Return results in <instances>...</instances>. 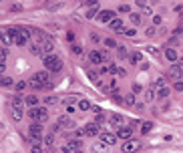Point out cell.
Returning <instances> with one entry per match:
<instances>
[{
    "mask_svg": "<svg viewBox=\"0 0 183 153\" xmlns=\"http://www.w3.org/2000/svg\"><path fill=\"white\" fill-rule=\"evenodd\" d=\"M42 63H44L46 71H50V73H58V71L62 69V61L57 54H46V57H42Z\"/></svg>",
    "mask_w": 183,
    "mask_h": 153,
    "instance_id": "obj_1",
    "label": "cell"
},
{
    "mask_svg": "<svg viewBox=\"0 0 183 153\" xmlns=\"http://www.w3.org/2000/svg\"><path fill=\"white\" fill-rule=\"evenodd\" d=\"M28 117L36 123H44L46 119H48V111H46L44 107H32L30 111H28Z\"/></svg>",
    "mask_w": 183,
    "mask_h": 153,
    "instance_id": "obj_2",
    "label": "cell"
},
{
    "mask_svg": "<svg viewBox=\"0 0 183 153\" xmlns=\"http://www.w3.org/2000/svg\"><path fill=\"white\" fill-rule=\"evenodd\" d=\"M141 149V141H137V139H127L125 143H123V151L125 153H135Z\"/></svg>",
    "mask_w": 183,
    "mask_h": 153,
    "instance_id": "obj_3",
    "label": "cell"
},
{
    "mask_svg": "<svg viewBox=\"0 0 183 153\" xmlns=\"http://www.w3.org/2000/svg\"><path fill=\"white\" fill-rule=\"evenodd\" d=\"M80 149H83V141L80 139H73V141H69L62 147V151H66V153H75V151H80Z\"/></svg>",
    "mask_w": 183,
    "mask_h": 153,
    "instance_id": "obj_4",
    "label": "cell"
},
{
    "mask_svg": "<svg viewBox=\"0 0 183 153\" xmlns=\"http://www.w3.org/2000/svg\"><path fill=\"white\" fill-rule=\"evenodd\" d=\"M28 133L32 135V139H34V141H40V135H42V123H32V125L28 127Z\"/></svg>",
    "mask_w": 183,
    "mask_h": 153,
    "instance_id": "obj_5",
    "label": "cell"
},
{
    "mask_svg": "<svg viewBox=\"0 0 183 153\" xmlns=\"http://www.w3.org/2000/svg\"><path fill=\"white\" fill-rule=\"evenodd\" d=\"M89 58H91V63H97V65H101V63L107 61V53H99V50H93V53H89Z\"/></svg>",
    "mask_w": 183,
    "mask_h": 153,
    "instance_id": "obj_6",
    "label": "cell"
},
{
    "mask_svg": "<svg viewBox=\"0 0 183 153\" xmlns=\"http://www.w3.org/2000/svg\"><path fill=\"white\" fill-rule=\"evenodd\" d=\"M181 75H183V71H181V67H179V65H173L171 69L167 71V79H175V81H179V79H181Z\"/></svg>",
    "mask_w": 183,
    "mask_h": 153,
    "instance_id": "obj_7",
    "label": "cell"
},
{
    "mask_svg": "<svg viewBox=\"0 0 183 153\" xmlns=\"http://www.w3.org/2000/svg\"><path fill=\"white\" fill-rule=\"evenodd\" d=\"M83 131H85V135H99L101 125H99V123H89V125L83 127Z\"/></svg>",
    "mask_w": 183,
    "mask_h": 153,
    "instance_id": "obj_8",
    "label": "cell"
},
{
    "mask_svg": "<svg viewBox=\"0 0 183 153\" xmlns=\"http://www.w3.org/2000/svg\"><path fill=\"white\" fill-rule=\"evenodd\" d=\"M109 28H111V30H115V32H125V26H123V20L121 18H113L109 22Z\"/></svg>",
    "mask_w": 183,
    "mask_h": 153,
    "instance_id": "obj_9",
    "label": "cell"
},
{
    "mask_svg": "<svg viewBox=\"0 0 183 153\" xmlns=\"http://www.w3.org/2000/svg\"><path fill=\"white\" fill-rule=\"evenodd\" d=\"M14 36H16V28H8V30H4L2 42L4 44H12V42H14Z\"/></svg>",
    "mask_w": 183,
    "mask_h": 153,
    "instance_id": "obj_10",
    "label": "cell"
},
{
    "mask_svg": "<svg viewBox=\"0 0 183 153\" xmlns=\"http://www.w3.org/2000/svg\"><path fill=\"white\" fill-rule=\"evenodd\" d=\"M101 141H103L105 145H115V143H117V135H113V133H101Z\"/></svg>",
    "mask_w": 183,
    "mask_h": 153,
    "instance_id": "obj_11",
    "label": "cell"
},
{
    "mask_svg": "<svg viewBox=\"0 0 183 153\" xmlns=\"http://www.w3.org/2000/svg\"><path fill=\"white\" fill-rule=\"evenodd\" d=\"M113 18H115V14H113L111 10H103V12L99 14V22H103V24H109Z\"/></svg>",
    "mask_w": 183,
    "mask_h": 153,
    "instance_id": "obj_12",
    "label": "cell"
},
{
    "mask_svg": "<svg viewBox=\"0 0 183 153\" xmlns=\"http://www.w3.org/2000/svg\"><path fill=\"white\" fill-rule=\"evenodd\" d=\"M131 135H133V129H131V127H121V129L117 131V137H121V139H131Z\"/></svg>",
    "mask_w": 183,
    "mask_h": 153,
    "instance_id": "obj_13",
    "label": "cell"
},
{
    "mask_svg": "<svg viewBox=\"0 0 183 153\" xmlns=\"http://www.w3.org/2000/svg\"><path fill=\"white\" fill-rule=\"evenodd\" d=\"M40 46H42V53H44V57H46V54H50V53H53V49H54V42H53V38L44 40Z\"/></svg>",
    "mask_w": 183,
    "mask_h": 153,
    "instance_id": "obj_14",
    "label": "cell"
},
{
    "mask_svg": "<svg viewBox=\"0 0 183 153\" xmlns=\"http://www.w3.org/2000/svg\"><path fill=\"white\" fill-rule=\"evenodd\" d=\"M30 53H32V54H38V57H44V53H42V46L38 44V42H32V44H30Z\"/></svg>",
    "mask_w": 183,
    "mask_h": 153,
    "instance_id": "obj_15",
    "label": "cell"
},
{
    "mask_svg": "<svg viewBox=\"0 0 183 153\" xmlns=\"http://www.w3.org/2000/svg\"><path fill=\"white\" fill-rule=\"evenodd\" d=\"M58 125H61V127H65V129H71V127H73L75 123L71 121L69 117H61V119H58Z\"/></svg>",
    "mask_w": 183,
    "mask_h": 153,
    "instance_id": "obj_16",
    "label": "cell"
},
{
    "mask_svg": "<svg viewBox=\"0 0 183 153\" xmlns=\"http://www.w3.org/2000/svg\"><path fill=\"white\" fill-rule=\"evenodd\" d=\"M165 58H167V61H177V53L173 49H165Z\"/></svg>",
    "mask_w": 183,
    "mask_h": 153,
    "instance_id": "obj_17",
    "label": "cell"
},
{
    "mask_svg": "<svg viewBox=\"0 0 183 153\" xmlns=\"http://www.w3.org/2000/svg\"><path fill=\"white\" fill-rule=\"evenodd\" d=\"M123 123V115H111V125H115V127H119Z\"/></svg>",
    "mask_w": 183,
    "mask_h": 153,
    "instance_id": "obj_18",
    "label": "cell"
},
{
    "mask_svg": "<svg viewBox=\"0 0 183 153\" xmlns=\"http://www.w3.org/2000/svg\"><path fill=\"white\" fill-rule=\"evenodd\" d=\"M10 105H12V109H22V99H20V97H14V99L10 101Z\"/></svg>",
    "mask_w": 183,
    "mask_h": 153,
    "instance_id": "obj_19",
    "label": "cell"
},
{
    "mask_svg": "<svg viewBox=\"0 0 183 153\" xmlns=\"http://www.w3.org/2000/svg\"><path fill=\"white\" fill-rule=\"evenodd\" d=\"M117 58H129V54H127V49H125V46H117Z\"/></svg>",
    "mask_w": 183,
    "mask_h": 153,
    "instance_id": "obj_20",
    "label": "cell"
},
{
    "mask_svg": "<svg viewBox=\"0 0 183 153\" xmlns=\"http://www.w3.org/2000/svg\"><path fill=\"white\" fill-rule=\"evenodd\" d=\"M129 61H131V65H137V63L141 61V53H131Z\"/></svg>",
    "mask_w": 183,
    "mask_h": 153,
    "instance_id": "obj_21",
    "label": "cell"
},
{
    "mask_svg": "<svg viewBox=\"0 0 183 153\" xmlns=\"http://www.w3.org/2000/svg\"><path fill=\"white\" fill-rule=\"evenodd\" d=\"M12 83H14V81H12L10 76H2V79H0V85H2V87H12Z\"/></svg>",
    "mask_w": 183,
    "mask_h": 153,
    "instance_id": "obj_22",
    "label": "cell"
},
{
    "mask_svg": "<svg viewBox=\"0 0 183 153\" xmlns=\"http://www.w3.org/2000/svg\"><path fill=\"white\" fill-rule=\"evenodd\" d=\"M79 109L80 111H89V109H91V103H89V101H79Z\"/></svg>",
    "mask_w": 183,
    "mask_h": 153,
    "instance_id": "obj_23",
    "label": "cell"
},
{
    "mask_svg": "<svg viewBox=\"0 0 183 153\" xmlns=\"http://www.w3.org/2000/svg\"><path fill=\"white\" fill-rule=\"evenodd\" d=\"M125 105H127V107H133V105H135V95H133V93L125 97Z\"/></svg>",
    "mask_w": 183,
    "mask_h": 153,
    "instance_id": "obj_24",
    "label": "cell"
},
{
    "mask_svg": "<svg viewBox=\"0 0 183 153\" xmlns=\"http://www.w3.org/2000/svg\"><path fill=\"white\" fill-rule=\"evenodd\" d=\"M24 103H26V105H32V107H34V105L38 103V99H36V97H34V95H28V97H26V99H24Z\"/></svg>",
    "mask_w": 183,
    "mask_h": 153,
    "instance_id": "obj_25",
    "label": "cell"
},
{
    "mask_svg": "<svg viewBox=\"0 0 183 153\" xmlns=\"http://www.w3.org/2000/svg\"><path fill=\"white\" fill-rule=\"evenodd\" d=\"M10 115H12V119H14V121H20V117H22V113H20L18 109H12Z\"/></svg>",
    "mask_w": 183,
    "mask_h": 153,
    "instance_id": "obj_26",
    "label": "cell"
},
{
    "mask_svg": "<svg viewBox=\"0 0 183 153\" xmlns=\"http://www.w3.org/2000/svg\"><path fill=\"white\" fill-rule=\"evenodd\" d=\"M32 153H42V147H40V141H34V143H32Z\"/></svg>",
    "mask_w": 183,
    "mask_h": 153,
    "instance_id": "obj_27",
    "label": "cell"
},
{
    "mask_svg": "<svg viewBox=\"0 0 183 153\" xmlns=\"http://www.w3.org/2000/svg\"><path fill=\"white\" fill-rule=\"evenodd\" d=\"M105 44H107L109 49H117V42H115L113 38H105Z\"/></svg>",
    "mask_w": 183,
    "mask_h": 153,
    "instance_id": "obj_28",
    "label": "cell"
},
{
    "mask_svg": "<svg viewBox=\"0 0 183 153\" xmlns=\"http://www.w3.org/2000/svg\"><path fill=\"white\" fill-rule=\"evenodd\" d=\"M181 35H183V20H179V24L175 28V36H181Z\"/></svg>",
    "mask_w": 183,
    "mask_h": 153,
    "instance_id": "obj_29",
    "label": "cell"
},
{
    "mask_svg": "<svg viewBox=\"0 0 183 153\" xmlns=\"http://www.w3.org/2000/svg\"><path fill=\"white\" fill-rule=\"evenodd\" d=\"M157 93H159V97H161V99H163V97H167V95H169V89H167V87H161V89H159V91H157Z\"/></svg>",
    "mask_w": 183,
    "mask_h": 153,
    "instance_id": "obj_30",
    "label": "cell"
},
{
    "mask_svg": "<svg viewBox=\"0 0 183 153\" xmlns=\"http://www.w3.org/2000/svg\"><path fill=\"white\" fill-rule=\"evenodd\" d=\"M151 127H153L151 123H145V125H141V133H145V135H147L149 131H151Z\"/></svg>",
    "mask_w": 183,
    "mask_h": 153,
    "instance_id": "obj_31",
    "label": "cell"
},
{
    "mask_svg": "<svg viewBox=\"0 0 183 153\" xmlns=\"http://www.w3.org/2000/svg\"><path fill=\"white\" fill-rule=\"evenodd\" d=\"M93 149H95V151H103V149H105V143H103V141L95 143V145H93Z\"/></svg>",
    "mask_w": 183,
    "mask_h": 153,
    "instance_id": "obj_32",
    "label": "cell"
},
{
    "mask_svg": "<svg viewBox=\"0 0 183 153\" xmlns=\"http://www.w3.org/2000/svg\"><path fill=\"white\" fill-rule=\"evenodd\" d=\"M131 22H133V24H139V22H141V16H139V14H131Z\"/></svg>",
    "mask_w": 183,
    "mask_h": 153,
    "instance_id": "obj_33",
    "label": "cell"
},
{
    "mask_svg": "<svg viewBox=\"0 0 183 153\" xmlns=\"http://www.w3.org/2000/svg\"><path fill=\"white\" fill-rule=\"evenodd\" d=\"M57 103V97H46L44 99V105H54Z\"/></svg>",
    "mask_w": 183,
    "mask_h": 153,
    "instance_id": "obj_34",
    "label": "cell"
},
{
    "mask_svg": "<svg viewBox=\"0 0 183 153\" xmlns=\"http://www.w3.org/2000/svg\"><path fill=\"white\" fill-rule=\"evenodd\" d=\"M117 10H119V12H129V10H131V6H129V4H121Z\"/></svg>",
    "mask_w": 183,
    "mask_h": 153,
    "instance_id": "obj_35",
    "label": "cell"
},
{
    "mask_svg": "<svg viewBox=\"0 0 183 153\" xmlns=\"http://www.w3.org/2000/svg\"><path fill=\"white\" fill-rule=\"evenodd\" d=\"M153 97H155V93H153V89H147V93H145V99H147V101H151Z\"/></svg>",
    "mask_w": 183,
    "mask_h": 153,
    "instance_id": "obj_36",
    "label": "cell"
},
{
    "mask_svg": "<svg viewBox=\"0 0 183 153\" xmlns=\"http://www.w3.org/2000/svg\"><path fill=\"white\" fill-rule=\"evenodd\" d=\"M85 6H97V4H99V0H85Z\"/></svg>",
    "mask_w": 183,
    "mask_h": 153,
    "instance_id": "obj_37",
    "label": "cell"
},
{
    "mask_svg": "<svg viewBox=\"0 0 183 153\" xmlns=\"http://www.w3.org/2000/svg\"><path fill=\"white\" fill-rule=\"evenodd\" d=\"M177 42H179V38H177V36H171V38H169V49H171V46H175Z\"/></svg>",
    "mask_w": 183,
    "mask_h": 153,
    "instance_id": "obj_38",
    "label": "cell"
},
{
    "mask_svg": "<svg viewBox=\"0 0 183 153\" xmlns=\"http://www.w3.org/2000/svg\"><path fill=\"white\" fill-rule=\"evenodd\" d=\"M44 143H46V145H53V143H54V135H48V137H44Z\"/></svg>",
    "mask_w": 183,
    "mask_h": 153,
    "instance_id": "obj_39",
    "label": "cell"
},
{
    "mask_svg": "<svg viewBox=\"0 0 183 153\" xmlns=\"http://www.w3.org/2000/svg\"><path fill=\"white\" fill-rule=\"evenodd\" d=\"M137 6H139V8H141V10H145V8H149V6H147V2H145V0H137Z\"/></svg>",
    "mask_w": 183,
    "mask_h": 153,
    "instance_id": "obj_40",
    "label": "cell"
},
{
    "mask_svg": "<svg viewBox=\"0 0 183 153\" xmlns=\"http://www.w3.org/2000/svg\"><path fill=\"white\" fill-rule=\"evenodd\" d=\"M95 14H97V6H93L91 10L87 12V18H93V16H95Z\"/></svg>",
    "mask_w": 183,
    "mask_h": 153,
    "instance_id": "obj_41",
    "label": "cell"
},
{
    "mask_svg": "<svg viewBox=\"0 0 183 153\" xmlns=\"http://www.w3.org/2000/svg\"><path fill=\"white\" fill-rule=\"evenodd\" d=\"M173 89H175V91H183V83H181V81H177V83L173 85Z\"/></svg>",
    "mask_w": 183,
    "mask_h": 153,
    "instance_id": "obj_42",
    "label": "cell"
},
{
    "mask_svg": "<svg viewBox=\"0 0 183 153\" xmlns=\"http://www.w3.org/2000/svg\"><path fill=\"white\" fill-rule=\"evenodd\" d=\"M73 54H83V49H80V46H73Z\"/></svg>",
    "mask_w": 183,
    "mask_h": 153,
    "instance_id": "obj_43",
    "label": "cell"
},
{
    "mask_svg": "<svg viewBox=\"0 0 183 153\" xmlns=\"http://www.w3.org/2000/svg\"><path fill=\"white\" fill-rule=\"evenodd\" d=\"M147 53H151V54H159V50H157L155 46H147Z\"/></svg>",
    "mask_w": 183,
    "mask_h": 153,
    "instance_id": "obj_44",
    "label": "cell"
},
{
    "mask_svg": "<svg viewBox=\"0 0 183 153\" xmlns=\"http://www.w3.org/2000/svg\"><path fill=\"white\" fill-rule=\"evenodd\" d=\"M125 35L127 36H135V28H125Z\"/></svg>",
    "mask_w": 183,
    "mask_h": 153,
    "instance_id": "obj_45",
    "label": "cell"
},
{
    "mask_svg": "<svg viewBox=\"0 0 183 153\" xmlns=\"http://www.w3.org/2000/svg\"><path fill=\"white\" fill-rule=\"evenodd\" d=\"M145 35H147V36H153V35H155V26H149V28H147V32H145Z\"/></svg>",
    "mask_w": 183,
    "mask_h": 153,
    "instance_id": "obj_46",
    "label": "cell"
},
{
    "mask_svg": "<svg viewBox=\"0 0 183 153\" xmlns=\"http://www.w3.org/2000/svg\"><path fill=\"white\" fill-rule=\"evenodd\" d=\"M24 87H26V83H24V81H20V83H16V89H18V91H22Z\"/></svg>",
    "mask_w": 183,
    "mask_h": 153,
    "instance_id": "obj_47",
    "label": "cell"
},
{
    "mask_svg": "<svg viewBox=\"0 0 183 153\" xmlns=\"http://www.w3.org/2000/svg\"><path fill=\"white\" fill-rule=\"evenodd\" d=\"M141 91H143L141 85H135V87H133V95H135V93H141Z\"/></svg>",
    "mask_w": 183,
    "mask_h": 153,
    "instance_id": "obj_48",
    "label": "cell"
},
{
    "mask_svg": "<svg viewBox=\"0 0 183 153\" xmlns=\"http://www.w3.org/2000/svg\"><path fill=\"white\" fill-rule=\"evenodd\" d=\"M91 38H93V42H99L101 38H99V35H97V32H91Z\"/></svg>",
    "mask_w": 183,
    "mask_h": 153,
    "instance_id": "obj_49",
    "label": "cell"
},
{
    "mask_svg": "<svg viewBox=\"0 0 183 153\" xmlns=\"http://www.w3.org/2000/svg\"><path fill=\"white\" fill-rule=\"evenodd\" d=\"M117 75H119V76H125L127 71H125V69H117Z\"/></svg>",
    "mask_w": 183,
    "mask_h": 153,
    "instance_id": "obj_50",
    "label": "cell"
},
{
    "mask_svg": "<svg viewBox=\"0 0 183 153\" xmlns=\"http://www.w3.org/2000/svg\"><path fill=\"white\" fill-rule=\"evenodd\" d=\"M175 12H179V14H183V4H177V6H175Z\"/></svg>",
    "mask_w": 183,
    "mask_h": 153,
    "instance_id": "obj_51",
    "label": "cell"
},
{
    "mask_svg": "<svg viewBox=\"0 0 183 153\" xmlns=\"http://www.w3.org/2000/svg\"><path fill=\"white\" fill-rule=\"evenodd\" d=\"M153 24H161V16H153Z\"/></svg>",
    "mask_w": 183,
    "mask_h": 153,
    "instance_id": "obj_52",
    "label": "cell"
},
{
    "mask_svg": "<svg viewBox=\"0 0 183 153\" xmlns=\"http://www.w3.org/2000/svg\"><path fill=\"white\" fill-rule=\"evenodd\" d=\"M0 73H4V58H0Z\"/></svg>",
    "mask_w": 183,
    "mask_h": 153,
    "instance_id": "obj_53",
    "label": "cell"
},
{
    "mask_svg": "<svg viewBox=\"0 0 183 153\" xmlns=\"http://www.w3.org/2000/svg\"><path fill=\"white\" fill-rule=\"evenodd\" d=\"M2 36H4V30H2V28H0V40H2Z\"/></svg>",
    "mask_w": 183,
    "mask_h": 153,
    "instance_id": "obj_54",
    "label": "cell"
},
{
    "mask_svg": "<svg viewBox=\"0 0 183 153\" xmlns=\"http://www.w3.org/2000/svg\"><path fill=\"white\" fill-rule=\"evenodd\" d=\"M75 153H83V149H80V151H75Z\"/></svg>",
    "mask_w": 183,
    "mask_h": 153,
    "instance_id": "obj_55",
    "label": "cell"
},
{
    "mask_svg": "<svg viewBox=\"0 0 183 153\" xmlns=\"http://www.w3.org/2000/svg\"><path fill=\"white\" fill-rule=\"evenodd\" d=\"M0 131H2V123H0Z\"/></svg>",
    "mask_w": 183,
    "mask_h": 153,
    "instance_id": "obj_56",
    "label": "cell"
},
{
    "mask_svg": "<svg viewBox=\"0 0 183 153\" xmlns=\"http://www.w3.org/2000/svg\"><path fill=\"white\" fill-rule=\"evenodd\" d=\"M0 79H2V73H0Z\"/></svg>",
    "mask_w": 183,
    "mask_h": 153,
    "instance_id": "obj_57",
    "label": "cell"
},
{
    "mask_svg": "<svg viewBox=\"0 0 183 153\" xmlns=\"http://www.w3.org/2000/svg\"><path fill=\"white\" fill-rule=\"evenodd\" d=\"M62 153H66V151H62Z\"/></svg>",
    "mask_w": 183,
    "mask_h": 153,
    "instance_id": "obj_58",
    "label": "cell"
}]
</instances>
